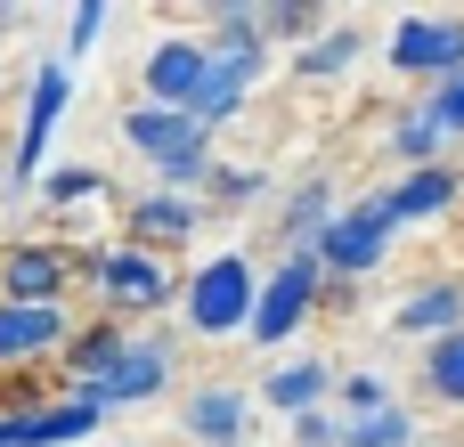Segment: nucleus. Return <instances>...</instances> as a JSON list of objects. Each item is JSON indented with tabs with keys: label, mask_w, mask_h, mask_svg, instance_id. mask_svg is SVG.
<instances>
[{
	"label": "nucleus",
	"mask_w": 464,
	"mask_h": 447,
	"mask_svg": "<svg viewBox=\"0 0 464 447\" xmlns=\"http://www.w3.org/2000/svg\"><path fill=\"white\" fill-rule=\"evenodd\" d=\"M98 24H106V0H82V8H73V33H65V49L82 57V49L98 41Z\"/></svg>",
	"instance_id": "obj_28"
},
{
	"label": "nucleus",
	"mask_w": 464,
	"mask_h": 447,
	"mask_svg": "<svg viewBox=\"0 0 464 447\" xmlns=\"http://www.w3.org/2000/svg\"><path fill=\"white\" fill-rule=\"evenodd\" d=\"M204 195H220V204H253V195H261V179H253V171H237V163H212Z\"/></svg>",
	"instance_id": "obj_26"
},
{
	"label": "nucleus",
	"mask_w": 464,
	"mask_h": 447,
	"mask_svg": "<svg viewBox=\"0 0 464 447\" xmlns=\"http://www.w3.org/2000/svg\"><path fill=\"white\" fill-rule=\"evenodd\" d=\"M90 277H98V293H106V318H114V326L155 318V309L171 301V269H163L155 252H139V244H122V252H90Z\"/></svg>",
	"instance_id": "obj_3"
},
{
	"label": "nucleus",
	"mask_w": 464,
	"mask_h": 447,
	"mask_svg": "<svg viewBox=\"0 0 464 447\" xmlns=\"http://www.w3.org/2000/svg\"><path fill=\"white\" fill-rule=\"evenodd\" d=\"M359 49H367V33H359V24H334V33H318V41H310V49L294 57V65H302L310 81H326V73H343V65H351Z\"/></svg>",
	"instance_id": "obj_21"
},
{
	"label": "nucleus",
	"mask_w": 464,
	"mask_h": 447,
	"mask_svg": "<svg viewBox=\"0 0 464 447\" xmlns=\"http://www.w3.org/2000/svg\"><path fill=\"white\" fill-rule=\"evenodd\" d=\"M65 98H73V73H65V57H49V65L33 73V90H24V130H16V155H8V187H33L41 147H49V130H57V114H65Z\"/></svg>",
	"instance_id": "obj_5"
},
{
	"label": "nucleus",
	"mask_w": 464,
	"mask_h": 447,
	"mask_svg": "<svg viewBox=\"0 0 464 447\" xmlns=\"http://www.w3.org/2000/svg\"><path fill=\"white\" fill-rule=\"evenodd\" d=\"M106 415L90 407V399H57V407H24V440L16 447H73V440H90Z\"/></svg>",
	"instance_id": "obj_17"
},
{
	"label": "nucleus",
	"mask_w": 464,
	"mask_h": 447,
	"mask_svg": "<svg viewBox=\"0 0 464 447\" xmlns=\"http://www.w3.org/2000/svg\"><path fill=\"white\" fill-rule=\"evenodd\" d=\"M245 415H253V399L237 383H204L188 399V447H245Z\"/></svg>",
	"instance_id": "obj_10"
},
{
	"label": "nucleus",
	"mask_w": 464,
	"mask_h": 447,
	"mask_svg": "<svg viewBox=\"0 0 464 447\" xmlns=\"http://www.w3.org/2000/svg\"><path fill=\"white\" fill-rule=\"evenodd\" d=\"M432 147H449V138L432 130V114H424V106H408V114L392 122V155H408V163H424Z\"/></svg>",
	"instance_id": "obj_23"
},
{
	"label": "nucleus",
	"mask_w": 464,
	"mask_h": 447,
	"mask_svg": "<svg viewBox=\"0 0 464 447\" xmlns=\"http://www.w3.org/2000/svg\"><path fill=\"white\" fill-rule=\"evenodd\" d=\"M302 33H326V16H318L310 0H277V8H261V41H302Z\"/></svg>",
	"instance_id": "obj_22"
},
{
	"label": "nucleus",
	"mask_w": 464,
	"mask_h": 447,
	"mask_svg": "<svg viewBox=\"0 0 464 447\" xmlns=\"http://www.w3.org/2000/svg\"><path fill=\"white\" fill-rule=\"evenodd\" d=\"M424 391H432L440 407H464V326L424 350Z\"/></svg>",
	"instance_id": "obj_20"
},
{
	"label": "nucleus",
	"mask_w": 464,
	"mask_h": 447,
	"mask_svg": "<svg viewBox=\"0 0 464 447\" xmlns=\"http://www.w3.org/2000/svg\"><path fill=\"white\" fill-rule=\"evenodd\" d=\"M457 171H440V163H424V171H408L400 187H383V212H392V228L400 220H432V212H449L457 204Z\"/></svg>",
	"instance_id": "obj_14"
},
{
	"label": "nucleus",
	"mask_w": 464,
	"mask_h": 447,
	"mask_svg": "<svg viewBox=\"0 0 464 447\" xmlns=\"http://www.w3.org/2000/svg\"><path fill=\"white\" fill-rule=\"evenodd\" d=\"M41 195H49V204H82V195H98V171H90V163H65V171H49Z\"/></svg>",
	"instance_id": "obj_25"
},
{
	"label": "nucleus",
	"mask_w": 464,
	"mask_h": 447,
	"mask_svg": "<svg viewBox=\"0 0 464 447\" xmlns=\"http://www.w3.org/2000/svg\"><path fill=\"white\" fill-rule=\"evenodd\" d=\"M424 114H432V130H440V138H464V73H449V81L424 98Z\"/></svg>",
	"instance_id": "obj_24"
},
{
	"label": "nucleus",
	"mask_w": 464,
	"mask_h": 447,
	"mask_svg": "<svg viewBox=\"0 0 464 447\" xmlns=\"http://www.w3.org/2000/svg\"><path fill=\"white\" fill-rule=\"evenodd\" d=\"M326 293V269H318V252H285L277 261V277L253 293V318H245V334L261 342V350H277L302 318H310V301Z\"/></svg>",
	"instance_id": "obj_2"
},
{
	"label": "nucleus",
	"mask_w": 464,
	"mask_h": 447,
	"mask_svg": "<svg viewBox=\"0 0 464 447\" xmlns=\"http://www.w3.org/2000/svg\"><path fill=\"white\" fill-rule=\"evenodd\" d=\"M464 326V285L457 277H432V285H416L408 301H400V334H457Z\"/></svg>",
	"instance_id": "obj_15"
},
{
	"label": "nucleus",
	"mask_w": 464,
	"mask_h": 447,
	"mask_svg": "<svg viewBox=\"0 0 464 447\" xmlns=\"http://www.w3.org/2000/svg\"><path fill=\"white\" fill-rule=\"evenodd\" d=\"M326 391H334V366H326V358H294V366H277V375L261 383V399H269L277 415H318Z\"/></svg>",
	"instance_id": "obj_16"
},
{
	"label": "nucleus",
	"mask_w": 464,
	"mask_h": 447,
	"mask_svg": "<svg viewBox=\"0 0 464 447\" xmlns=\"http://www.w3.org/2000/svg\"><path fill=\"white\" fill-rule=\"evenodd\" d=\"M204 41H188V33H171V41H155V57H147V106H171V114H188L196 106V90H204Z\"/></svg>",
	"instance_id": "obj_8"
},
{
	"label": "nucleus",
	"mask_w": 464,
	"mask_h": 447,
	"mask_svg": "<svg viewBox=\"0 0 464 447\" xmlns=\"http://www.w3.org/2000/svg\"><path fill=\"white\" fill-rule=\"evenodd\" d=\"M375 407H392V391H383L375 375H351V383H343V415H375Z\"/></svg>",
	"instance_id": "obj_27"
},
{
	"label": "nucleus",
	"mask_w": 464,
	"mask_h": 447,
	"mask_svg": "<svg viewBox=\"0 0 464 447\" xmlns=\"http://www.w3.org/2000/svg\"><path fill=\"white\" fill-rule=\"evenodd\" d=\"M196 204L188 195H139L130 204V244H147V252H171V244H188L196 236Z\"/></svg>",
	"instance_id": "obj_13"
},
{
	"label": "nucleus",
	"mask_w": 464,
	"mask_h": 447,
	"mask_svg": "<svg viewBox=\"0 0 464 447\" xmlns=\"http://www.w3.org/2000/svg\"><path fill=\"white\" fill-rule=\"evenodd\" d=\"M334 447H416L408 407H375V415H334Z\"/></svg>",
	"instance_id": "obj_18"
},
{
	"label": "nucleus",
	"mask_w": 464,
	"mask_h": 447,
	"mask_svg": "<svg viewBox=\"0 0 464 447\" xmlns=\"http://www.w3.org/2000/svg\"><path fill=\"white\" fill-rule=\"evenodd\" d=\"M24 440V407H0V447H16Z\"/></svg>",
	"instance_id": "obj_30"
},
{
	"label": "nucleus",
	"mask_w": 464,
	"mask_h": 447,
	"mask_svg": "<svg viewBox=\"0 0 464 447\" xmlns=\"http://www.w3.org/2000/svg\"><path fill=\"white\" fill-rule=\"evenodd\" d=\"M326 220H334V195H326V187H302V195L277 212V244H285V252H310V244L326 236Z\"/></svg>",
	"instance_id": "obj_19"
},
{
	"label": "nucleus",
	"mask_w": 464,
	"mask_h": 447,
	"mask_svg": "<svg viewBox=\"0 0 464 447\" xmlns=\"http://www.w3.org/2000/svg\"><path fill=\"white\" fill-rule=\"evenodd\" d=\"M65 285H73V252H49V244H8V252H0V301L57 309Z\"/></svg>",
	"instance_id": "obj_7"
},
{
	"label": "nucleus",
	"mask_w": 464,
	"mask_h": 447,
	"mask_svg": "<svg viewBox=\"0 0 464 447\" xmlns=\"http://www.w3.org/2000/svg\"><path fill=\"white\" fill-rule=\"evenodd\" d=\"M392 73H464V16H400V33L383 41Z\"/></svg>",
	"instance_id": "obj_6"
},
{
	"label": "nucleus",
	"mask_w": 464,
	"mask_h": 447,
	"mask_svg": "<svg viewBox=\"0 0 464 447\" xmlns=\"http://www.w3.org/2000/svg\"><path fill=\"white\" fill-rule=\"evenodd\" d=\"M49 350H65V309H24V301H0V366L49 358Z\"/></svg>",
	"instance_id": "obj_11"
},
{
	"label": "nucleus",
	"mask_w": 464,
	"mask_h": 447,
	"mask_svg": "<svg viewBox=\"0 0 464 447\" xmlns=\"http://www.w3.org/2000/svg\"><path fill=\"white\" fill-rule=\"evenodd\" d=\"M310 252H318V269H326V277H367V269L392 252V212H383V195H367V204L334 212V220H326V236H318Z\"/></svg>",
	"instance_id": "obj_4"
},
{
	"label": "nucleus",
	"mask_w": 464,
	"mask_h": 447,
	"mask_svg": "<svg viewBox=\"0 0 464 447\" xmlns=\"http://www.w3.org/2000/svg\"><path fill=\"white\" fill-rule=\"evenodd\" d=\"M253 293H261L253 261H245V252H220V261H204V269H196V285H188V326H196L204 342H220V334H245V318H253Z\"/></svg>",
	"instance_id": "obj_1"
},
{
	"label": "nucleus",
	"mask_w": 464,
	"mask_h": 447,
	"mask_svg": "<svg viewBox=\"0 0 464 447\" xmlns=\"http://www.w3.org/2000/svg\"><path fill=\"white\" fill-rule=\"evenodd\" d=\"M122 350H130V334L106 318V326H82V334H65V383L73 391H98L114 366H122Z\"/></svg>",
	"instance_id": "obj_12"
},
{
	"label": "nucleus",
	"mask_w": 464,
	"mask_h": 447,
	"mask_svg": "<svg viewBox=\"0 0 464 447\" xmlns=\"http://www.w3.org/2000/svg\"><path fill=\"white\" fill-rule=\"evenodd\" d=\"M163 383H171V350H163V342H130V350H122V366H114V375H106L98 391H65V399H90V407L106 415V407H130V399H155Z\"/></svg>",
	"instance_id": "obj_9"
},
{
	"label": "nucleus",
	"mask_w": 464,
	"mask_h": 447,
	"mask_svg": "<svg viewBox=\"0 0 464 447\" xmlns=\"http://www.w3.org/2000/svg\"><path fill=\"white\" fill-rule=\"evenodd\" d=\"M294 447H334V415H294Z\"/></svg>",
	"instance_id": "obj_29"
}]
</instances>
